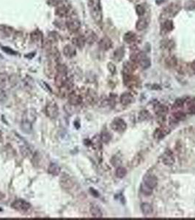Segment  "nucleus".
I'll list each match as a JSON object with an SVG mask.
<instances>
[{"mask_svg": "<svg viewBox=\"0 0 195 220\" xmlns=\"http://www.w3.org/2000/svg\"><path fill=\"white\" fill-rule=\"evenodd\" d=\"M88 7L89 13L95 22L97 24H101L103 16L100 0H88Z\"/></svg>", "mask_w": 195, "mask_h": 220, "instance_id": "1", "label": "nucleus"}, {"mask_svg": "<svg viewBox=\"0 0 195 220\" xmlns=\"http://www.w3.org/2000/svg\"><path fill=\"white\" fill-rule=\"evenodd\" d=\"M68 82V71L65 65H57V73H56L54 82L57 87L60 88Z\"/></svg>", "mask_w": 195, "mask_h": 220, "instance_id": "2", "label": "nucleus"}, {"mask_svg": "<svg viewBox=\"0 0 195 220\" xmlns=\"http://www.w3.org/2000/svg\"><path fill=\"white\" fill-rule=\"evenodd\" d=\"M45 111H46V114L47 115V117H49L50 119H55L59 115L58 106H57V103L54 101L48 103L46 106Z\"/></svg>", "mask_w": 195, "mask_h": 220, "instance_id": "3", "label": "nucleus"}, {"mask_svg": "<svg viewBox=\"0 0 195 220\" xmlns=\"http://www.w3.org/2000/svg\"><path fill=\"white\" fill-rule=\"evenodd\" d=\"M11 207L15 210L18 211L25 212L29 210L31 207L30 203L26 202V200L22 199H18L13 201L11 203Z\"/></svg>", "mask_w": 195, "mask_h": 220, "instance_id": "4", "label": "nucleus"}, {"mask_svg": "<svg viewBox=\"0 0 195 220\" xmlns=\"http://www.w3.org/2000/svg\"><path fill=\"white\" fill-rule=\"evenodd\" d=\"M181 5L177 3H172L164 8L163 14L167 17H174L181 10Z\"/></svg>", "mask_w": 195, "mask_h": 220, "instance_id": "5", "label": "nucleus"}, {"mask_svg": "<svg viewBox=\"0 0 195 220\" xmlns=\"http://www.w3.org/2000/svg\"><path fill=\"white\" fill-rule=\"evenodd\" d=\"M112 129L117 132H123L126 129V123L125 121L121 118H116L111 124Z\"/></svg>", "mask_w": 195, "mask_h": 220, "instance_id": "6", "label": "nucleus"}, {"mask_svg": "<svg viewBox=\"0 0 195 220\" xmlns=\"http://www.w3.org/2000/svg\"><path fill=\"white\" fill-rule=\"evenodd\" d=\"M66 27L71 32H77L81 27V24L77 19L72 18L66 22Z\"/></svg>", "mask_w": 195, "mask_h": 220, "instance_id": "7", "label": "nucleus"}, {"mask_svg": "<svg viewBox=\"0 0 195 220\" xmlns=\"http://www.w3.org/2000/svg\"><path fill=\"white\" fill-rule=\"evenodd\" d=\"M82 101V98L81 95L76 92L72 91L68 95V102L72 106H78Z\"/></svg>", "mask_w": 195, "mask_h": 220, "instance_id": "8", "label": "nucleus"}, {"mask_svg": "<svg viewBox=\"0 0 195 220\" xmlns=\"http://www.w3.org/2000/svg\"><path fill=\"white\" fill-rule=\"evenodd\" d=\"M60 185L65 190H70L74 186V183L68 175H62L60 178Z\"/></svg>", "mask_w": 195, "mask_h": 220, "instance_id": "9", "label": "nucleus"}, {"mask_svg": "<svg viewBox=\"0 0 195 220\" xmlns=\"http://www.w3.org/2000/svg\"><path fill=\"white\" fill-rule=\"evenodd\" d=\"M36 118H37V113H36L35 110L33 109H29L23 114L22 120L29 121V122L33 123L36 120Z\"/></svg>", "mask_w": 195, "mask_h": 220, "instance_id": "10", "label": "nucleus"}, {"mask_svg": "<svg viewBox=\"0 0 195 220\" xmlns=\"http://www.w3.org/2000/svg\"><path fill=\"white\" fill-rule=\"evenodd\" d=\"M144 184L151 189H155L158 185V179L154 175H146L144 178Z\"/></svg>", "mask_w": 195, "mask_h": 220, "instance_id": "11", "label": "nucleus"}, {"mask_svg": "<svg viewBox=\"0 0 195 220\" xmlns=\"http://www.w3.org/2000/svg\"><path fill=\"white\" fill-rule=\"evenodd\" d=\"M63 54L68 58H72L77 54L76 47L73 45L68 44L63 48Z\"/></svg>", "mask_w": 195, "mask_h": 220, "instance_id": "12", "label": "nucleus"}, {"mask_svg": "<svg viewBox=\"0 0 195 220\" xmlns=\"http://www.w3.org/2000/svg\"><path fill=\"white\" fill-rule=\"evenodd\" d=\"M100 49L104 51H108L112 47V41L108 37H104L99 41Z\"/></svg>", "mask_w": 195, "mask_h": 220, "instance_id": "13", "label": "nucleus"}, {"mask_svg": "<svg viewBox=\"0 0 195 220\" xmlns=\"http://www.w3.org/2000/svg\"><path fill=\"white\" fill-rule=\"evenodd\" d=\"M55 14L60 18H65L68 16L69 10L65 5H58L55 9Z\"/></svg>", "mask_w": 195, "mask_h": 220, "instance_id": "14", "label": "nucleus"}, {"mask_svg": "<svg viewBox=\"0 0 195 220\" xmlns=\"http://www.w3.org/2000/svg\"><path fill=\"white\" fill-rule=\"evenodd\" d=\"M162 161L164 164L168 166L173 164L175 163V158L172 153L170 151L165 152L162 157Z\"/></svg>", "mask_w": 195, "mask_h": 220, "instance_id": "15", "label": "nucleus"}, {"mask_svg": "<svg viewBox=\"0 0 195 220\" xmlns=\"http://www.w3.org/2000/svg\"><path fill=\"white\" fill-rule=\"evenodd\" d=\"M120 101L121 103L124 106L129 105L131 104L133 101V97L131 93H125L121 95V98H120Z\"/></svg>", "mask_w": 195, "mask_h": 220, "instance_id": "16", "label": "nucleus"}, {"mask_svg": "<svg viewBox=\"0 0 195 220\" xmlns=\"http://www.w3.org/2000/svg\"><path fill=\"white\" fill-rule=\"evenodd\" d=\"M84 36H85L86 43H87L89 45L94 43L97 41V35H96L95 33L93 31H92V30H87V31L85 32V35Z\"/></svg>", "mask_w": 195, "mask_h": 220, "instance_id": "17", "label": "nucleus"}, {"mask_svg": "<svg viewBox=\"0 0 195 220\" xmlns=\"http://www.w3.org/2000/svg\"><path fill=\"white\" fill-rule=\"evenodd\" d=\"M72 41H73V46H74L75 47L77 46V47L79 48V49H82V48L85 46V43H86V41H85V36H82V35H79V36L75 37Z\"/></svg>", "mask_w": 195, "mask_h": 220, "instance_id": "18", "label": "nucleus"}, {"mask_svg": "<svg viewBox=\"0 0 195 220\" xmlns=\"http://www.w3.org/2000/svg\"><path fill=\"white\" fill-rule=\"evenodd\" d=\"M145 56L146 55L143 52L139 51H137L132 53L131 55L130 56V58L131 62H133V63H139Z\"/></svg>", "mask_w": 195, "mask_h": 220, "instance_id": "19", "label": "nucleus"}, {"mask_svg": "<svg viewBox=\"0 0 195 220\" xmlns=\"http://www.w3.org/2000/svg\"><path fill=\"white\" fill-rule=\"evenodd\" d=\"M61 172V169L58 164L56 163H51L48 167V173L52 175H58Z\"/></svg>", "mask_w": 195, "mask_h": 220, "instance_id": "20", "label": "nucleus"}, {"mask_svg": "<svg viewBox=\"0 0 195 220\" xmlns=\"http://www.w3.org/2000/svg\"><path fill=\"white\" fill-rule=\"evenodd\" d=\"M21 130L26 134H30L32 131V123L29 121L22 120L21 124Z\"/></svg>", "mask_w": 195, "mask_h": 220, "instance_id": "21", "label": "nucleus"}, {"mask_svg": "<svg viewBox=\"0 0 195 220\" xmlns=\"http://www.w3.org/2000/svg\"><path fill=\"white\" fill-rule=\"evenodd\" d=\"M141 211L144 215L148 216L153 213V209L150 204L148 203V202H144L141 205Z\"/></svg>", "mask_w": 195, "mask_h": 220, "instance_id": "22", "label": "nucleus"}, {"mask_svg": "<svg viewBox=\"0 0 195 220\" xmlns=\"http://www.w3.org/2000/svg\"><path fill=\"white\" fill-rule=\"evenodd\" d=\"M135 70V63L133 62H125L123 65L124 74H132Z\"/></svg>", "mask_w": 195, "mask_h": 220, "instance_id": "23", "label": "nucleus"}, {"mask_svg": "<svg viewBox=\"0 0 195 220\" xmlns=\"http://www.w3.org/2000/svg\"><path fill=\"white\" fill-rule=\"evenodd\" d=\"M148 22L146 18H141L137 21V24H136V28L138 31H142L144 29L148 27Z\"/></svg>", "mask_w": 195, "mask_h": 220, "instance_id": "24", "label": "nucleus"}, {"mask_svg": "<svg viewBox=\"0 0 195 220\" xmlns=\"http://www.w3.org/2000/svg\"><path fill=\"white\" fill-rule=\"evenodd\" d=\"M9 84V76L5 73H0V88L4 89Z\"/></svg>", "mask_w": 195, "mask_h": 220, "instance_id": "25", "label": "nucleus"}, {"mask_svg": "<svg viewBox=\"0 0 195 220\" xmlns=\"http://www.w3.org/2000/svg\"><path fill=\"white\" fill-rule=\"evenodd\" d=\"M90 214L95 218H101L103 217V214L101 209L96 205H92L91 208H90Z\"/></svg>", "mask_w": 195, "mask_h": 220, "instance_id": "26", "label": "nucleus"}, {"mask_svg": "<svg viewBox=\"0 0 195 220\" xmlns=\"http://www.w3.org/2000/svg\"><path fill=\"white\" fill-rule=\"evenodd\" d=\"M123 39L127 43H132L135 42L137 40V36L132 32H128L125 33V35L123 37Z\"/></svg>", "mask_w": 195, "mask_h": 220, "instance_id": "27", "label": "nucleus"}, {"mask_svg": "<svg viewBox=\"0 0 195 220\" xmlns=\"http://www.w3.org/2000/svg\"><path fill=\"white\" fill-rule=\"evenodd\" d=\"M165 63L167 64L168 67L170 68H175L177 65V58L174 56H169V57H167L165 60Z\"/></svg>", "mask_w": 195, "mask_h": 220, "instance_id": "28", "label": "nucleus"}, {"mask_svg": "<svg viewBox=\"0 0 195 220\" xmlns=\"http://www.w3.org/2000/svg\"><path fill=\"white\" fill-rule=\"evenodd\" d=\"M161 48L164 49H172L174 47L175 43L171 40H163L161 43Z\"/></svg>", "mask_w": 195, "mask_h": 220, "instance_id": "29", "label": "nucleus"}, {"mask_svg": "<svg viewBox=\"0 0 195 220\" xmlns=\"http://www.w3.org/2000/svg\"><path fill=\"white\" fill-rule=\"evenodd\" d=\"M162 29L166 32L172 31L173 29V23L171 20H166L162 24Z\"/></svg>", "mask_w": 195, "mask_h": 220, "instance_id": "30", "label": "nucleus"}, {"mask_svg": "<svg viewBox=\"0 0 195 220\" xmlns=\"http://www.w3.org/2000/svg\"><path fill=\"white\" fill-rule=\"evenodd\" d=\"M139 63L142 68H143V69H148V68H150V65H151L150 60L148 57H147L146 56H145V57H144V58L142 59V60L139 62Z\"/></svg>", "mask_w": 195, "mask_h": 220, "instance_id": "31", "label": "nucleus"}, {"mask_svg": "<svg viewBox=\"0 0 195 220\" xmlns=\"http://www.w3.org/2000/svg\"><path fill=\"white\" fill-rule=\"evenodd\" d=\"M124 56V49L122 47L119 48L114 51V59L116 61L121 60V59Z\"/></svg>", "mask_w": 195, "mask_h": 220, "instance_id": "32", "label": "nucleus"}, {"mask_svg": "<svg viewBox=\"0 0 195 220\" xmlns=\"http://www.w3.org/2000/svg\"><path fill=\"white\" fill-rule=\"evenodd\" d=\"M156 112L159 115H164V114H166L167 113L168 108L164 105H158L156 108Z\"/></svg>", "mask_w": 195, "mask_h": 220, "instance_id": "33", "label": "nucleus"}, {"mask_svg": "<svg viewBox=\"0 0 195 220\" xmlns=\"http://www.w3.org/2000/svg\"><path fill=\"white\" fill-rule=\"evenodd\" d=\"M126 173V169H125V167H120L117 168V170H116V175L120 178H123L124 176H125Z\"/></svg>", "mask_w": 195, "mask_h": 220, "instance_id": "34", "label": "nucleus"}, {"mask_svg": "<svg viewBox=\"0 0 195 220\" xmlns=\"http://www.w3.org/2000/svg\"><path fill=\"white\" fill-rule=\"evenodd\" d=\"M141 191L145 195H150L153 193V189L150 188L149 186H146L145 184H142L141 186Z\"/></svg>", "mask_w": 195, "mask_h": 220, "instance_id": "35", "label": "nucleus"}, {"mask_svg": "<svg viewBox=\"0 0 195 220\" xmlns=\"http://www.w3.org/2000/svg\"><path fill=\"white\" fill-rule=\"evenodd\" d=\"M112 139V136L108 132H103L101 135V139L104 143H107Z\"/></svg>", "mask_w": 195, "mask_h": 220, "instance_id": "36", "label": "nucleus"}, {"mask_svg": "<svg viewBox=\"0 0 195 220\" xmlns=\"http://www.w3.org/2000/svg\"><path fill=\"white\" fill-rule=\"evenodd\" d=\"M184 7L186 10H193L195 9V2L193 0H189L186 2Z\"/></svg>", "mask_w": 195, "mask_h": 220, "instance_id": "37", "label": "nucleus"}, {"mask_svg": "<svg viewBox=\"0 0 195 220\" xmlns=\"http://www.w3.org/2000/svg\"><path fill=\"white\" fill-rule=\"evenodd\" d=\"M150 116V113L148 111L144 110V111H142L139 113V120L141 121L149 119Z\"/></svg>", "mask_w": 195, "mask_h": 220, "instance_id": "38", "label": "nucleus"}, {"mask_svg": "<svg viewBox=\"0 0 195 220\" xmlns=\"http://www.w3.org/2000/svg\"><path fill=\"white\" fill-rule=\"evenodd\" d=\"M136 11H137V13L138 16H143V15L145 14V9L142 5H138L137 7H136Z\"/></svg>", "mask_w": 195, "mask_h": 220, "instance_id": "39", "label": "nucleus"}, {"mask_svg": "<svg viewBox=\"0 0 195 220\" xmlns=\"http://www.w3.org/2000/svg\"><path fill=\"white\" fill-rule=\"evenodd\" d=\"M7 99V95L6 92L4 90V89L0 88V102H4Z\"/></svg>", "mask_w": 195, "mask_h": 220, "instance_id": "40", "label": "nucleus"}, {"mask_svg": "<svg viewBox=\"0 0 195 220\" xmlns=\"http://www.w3.org/2000/svg\"><path fill=\"white\" fill-rule=\"evenodd\" d=\"M184 102H185V101H184V99H181V98H178V99L176 100L175 102V104H174V107H175V108H180V107H181V106H183Z\"/></svg>", "mask_w": 195, "mask_h": 220, "instance_id": "41", "label": "nucleus"}, {"mask_svg": "<svg viewBox=\"0 0 195 220\" xmlns=\"http://www.w3.org/2000/svg\"><path fill=\"white\" fill-rule=\"evenodd\" d=\"M174 117L177 120H183L186 117V114L182 111H177L174 114Z\"/></svg>", "mask_w": 195, "mask_h": 220, "instance_id": "42", "label": "nucleus"}, {"mask_svg": "<svg viewBox=\"0 0 195 220\" xmlns=\"http://www.w3.org/2000/svg\"><path fill=\"white\" fill-rule=\"evenodd\" d=\"M2 50L8 54H13V55H16V52L14 50H13V49H11L9 47H7V46L6 47H2Z\"/></svg>", "mask_w": 195, "mask_h": 220, "instance_id": "43", "label": "nucleus"}, {"mask_svg": "<svg viewBox=\"0 0 195 220\" xmlns=\"http://www.w3.org/2000/svg\"><path fill=\"white\" fill-rule=\"evenodd\" d=\"M107 68H108V69H109V71H110L112 73H115L116 68H115V66H114V64H112V62H109V63H108V65H107Z\"/></svg>", "mask_w": 195, "mask_h": 220, "instance_id": "44", "label": "nucleus"}, {"mask_svg": "<svg viewBox=\"0 0 195 220\" xmlns=\"http://www.w3.org/2000/svg\"><path fill=\"white\" fill-rule=\"evenodd\" d=\"M189 112L191 114H195V105L192 104L189 108Z\"/></svg>", "mask_w": 195, "mask_h": 220, "instance_id": "45", "label": "nucleus"}, {"mask_svg": "<svg viewBox=\"0 0 195 220\" xmlns=\"http://www.w3.org/2000/svg\"><path fill=\"white\" fill-rule=\"evenodd\" d=\"M191 68H192V70L195 73V61H194V62L191 64Z\"/></svg>", "mask_w": 195, "mask_h": 220, "instance_id": "46", "label": "nucleus"}, {"mask_svg": "<svg viewBox=\"0 0 195 220\" xmlns=\"http://www.w3.org/2000/svg\"><path fill=\"white\" fill-rule=\"evenodd\" d=\"M5 194H4L2 192H0V200L3 199V198H5Z\"/></svg>", "mask_w": 195, "mask_h": 220, "instance_id": "47", "label": "nucleus"}]
</instances>
